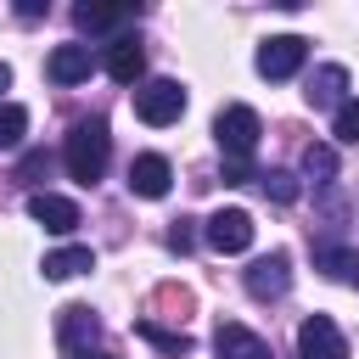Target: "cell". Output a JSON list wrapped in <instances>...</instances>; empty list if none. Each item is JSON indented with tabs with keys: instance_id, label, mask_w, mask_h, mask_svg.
<instances>
[{
	"instance_id": "6da1fadb",
	"label": "cell",
	"mask_w": 359,
	"mask_h": 359,
	"mask_svg": "<svg viewBox=\"0 0 359 359\" xmlns=\"http://www.w3.org/2000/svg\"><path fill=\"white\" fill-rule=\"evenodd\" d=\"M67 174L79 180V185H95L101 174H107V157H112V135H107V123L101 118H79L73 123V135H67Z\"/></svg>"
},
{
	"instance_id": "7a4b0ae2",
	"label": "cell",
	"mask_w": 359,
	"mask_h": 359,
	"mask_svg": "<svg viewBox=\"0 0 359 359\" xmlns=\"http://www.w3.org/2000/svg\"><path fill=\"white\" fill-rule=\"evenodd\" d=\"M213 135H219V151H224V163H247L252 151H258V135H264V123H258V112L252 107H224L219 118H213Z\"/></svg>"
},
{
	"instance_id": "3957f363",
	"label": "cell",
	"mask_w": 359,
	"mask_h": 359,
	"mask_svg": "<svg viewBox=\"0 0 359 359\" xmlns=\"http://www.w3.org/2000/svg\"><path fill=\"white\" fill-rule=\"evenodd\" d=\"M135 112H140V123H151V129L180 123V112H185L180 79H151V84H140V90H135Z\"/></svg>"
},
{
	"instance_id": "277c9868",
	"label": "cell",
	"mask_w": 359,
	"mask_h": 359,
	"mask_svg": "<svg viewBox=\"0 0 359 359\" xmlns=\"http://www.w3.org/2000/svg\"><path fill=\"white\" fill-rule=\"evenodd\" d=\"M202 236H208L213 252H247V247H252V213H247V208H219V213L202 224Z\"/></svg>"
},
{
	"instance_id": "5b68a950",
	"label": "cell",
	"mask_w": 359,
	"mask_h": 359,
	"mask_svg": "<svg viewBox=\"0 0 359 359\" xmlns=\"http://www.w3.org/2000/svg\"><path fill=\"white\" fill-rule=\"evenodd\" d=\"M297 353L303 359H348V337L337 331L331 314H309L297 325Z\"/></svg>"
},
{
	"instance_id": "8992f818",
	"label": "cell",
	"mask_w": 359,
	"mask_h": 359,
	"mask_svg": "<svg viewBox=\"0 0 359 359\" xmlns=\"http://www.w3.org/2000/svg\"><path fill=\"white\" fill-rule=\"evenodd\" d=\"M303 56H309V39H297V34H275V39L258 45V73H264V79H292V73L303 67Z\"/></svg>"
},
{
	"instance_id": "52a82bcc",
	"label": "cell",
	"mask_w": 359,
	"mask_h": 359,
	"mask_svg": "<svg viewBox=\"0 0 359 359\" xmlns=\"http://www.w3.org/2000/svg\"><path fill=\"white\" fill-rule=\"evenodd\" d=\"M28 213H34V224H45L50 236H67V230L84 224V219H79V202H73V196H56V191H34V196H28Z\"/></svg>"
},
{
	"instance_id": "ba28073f",
	"label": "cell",
	"mask_w": 359,
	"mask_h": 359,
	"mask_svg": "<svg viewBox=\"0 0 359 359\" xmlns=\"http://www.w3.org/2000/svg\"><path fill=\"white\" fill-rule=\"evenodd\" d=\"M286 286H292V258L286 252H264V258L247 264V292L252 297H286Z\"/></svg>"
},
{
	"instance_id": "9c48e42d",
	"label": "cell",
	"mask_w": 359,
	"mask_h": 359,
	"mask_svg": "<svg viewBox=\"0 0 359 359\" xmlns=\"http://www.w3.org/2000/svg\"><path fill=\"white\" fill-rule=\"evenodd\" d=\"M168 185H174V168H168V157H157V151H140L135 163H129V191L135 196H168Z\"/></svg>"
},
{
	"instance_id": "30bf717a",
	"label": "cell",
	"mask_w": 359,
	"mask_h": 359,
	"mask_svg": "<svg viewBox=\"0 0 359 359\" xmlns=\"http://www.w3.org/2000/svg\"><path fill=\"white\" fill-rule=\"evenodd\" d=\"M213 348H219V359H275V353H269V342H264L258 331L236 325V320H224V325H219Z\"/></svg>"
},
{
	"instance_id": "8fae6325",
	"label": "cell",
	"mask_w": 359,
	"mask_h": 359,
	"mask_svg": "<svg viewBox=\"0 0 359 359\" xmlns=\"http://www.w3.org/2000/svg\"><path fill=\"white\" fill-rule=\"evenodd\" d=\"M90 45H56L50 56H45V79L50 84H79V79H90Z\"/></svg>"
},
{
	"instance_id": "7c38bea8",
	"label": "cell",
	"mask_w": 359,
	"mask_h": 359,
	"mask_svg": "<svg viewBox=\"0 0 359 359\" xmlns=\"http://www.w3.org/2000/svg\"><path fill=\"white\" fill-rule=\"evenodd\" d=\"M95 331H101V320H95L84 303H67V309H62V320H56V337H62V348H67V353H84V348L95 342Z\"/></svg>"
},
{
	"instance_id": "4fadbf2b",
	"label": "cell",
	"mask_w": 359,
	"mask_h": 359,
	"mask_svg": "<svg viewBox=\"0 0 359 359\" xmlns=\"http://www.w3.org/2000/svg\"><path fill=\"white\" fill-rule=\"evenodd\" d=\"M107 73H112L118 84H135V79L146 73V50H140L135 34H118V39L107 45Z\"/></svg>"
},
{
	"instance_id": "5bb4252c",
	"label": "cell",
	"mask_w": 359,
	"mask_h": 359,
	"mask_svg": "<svg viewBox=\"0 0 359 359\" xmlns=\"http://www.w3.org/2000/svg\"><path fill=\"white\" fill-rule=\"evenodd\" d=\"M314 269H325V275H331V280H342V286H359V252H353V247L314 241Z\"/></svg>"
},
{
	"instance_id": "9a60e30c",
	"label": "cell",
	"mask_w": 359,
	"mask_h": 359,
	"mask_svg": "<svg viewBox=\"0 0 359 359\" xmlns=\"http://www.w3.org/2000/svg\"><path fill=\"white\" fill-rule=\"evenodd\" d=\"M140 11L135 6H73V22L84 34H112V28H129Z\"/></svg>"
},
{
	"instance_id": "2e32d148",
	"label": "cell",
	"mask_w": 359,
	"mask_h": 359,
	"mask_svg": "<svg viewBox=\"0 0 359 359\" xmlns=\"http://www.w3.org/2000/svg\"><path fill=\"white\" fill-rule=\"evenodd\" d=\"M342 90H348V67H337V62H325V67H314V79H309V107H342Z\"/></svg>"
},
{
	"instance_id": "e0dca14e",
	"label": "cell",
	"mask_w": 359,
	"mask_h": 359,
	"mask_svg": "<svg viewBox=\"0 0 359 359\" xmlns=\"http://www.w3.org/2000/svg\"><path fill=\"white\" fill-rule=\"evenodd\" d=\"M45 280H73V275H84V269H95V252L90 247H56V252H45Z\"/></svg>"
},
{
	"instance_id": "ac0fdd59",
	"label": "cell",
	"mask_w": 359,
	"mask_h": 359,
	"mask_svg": "<svg viewBox=\"0 0 359 359\" xmlns=\"http://www.w3.org/2000/svg\"><path fill=\"white\" fill-rule=\"evenodd\" d=\"M303 174H309L314 185H331V180H337V151H331V146H309V151H303Z\"/></svg>"
},
{
	"instance_id": "d6986e66",
	"label": "cell",
	"mask_w": 359,
	"mask_h": 359,
	"mask_svg": "<svg viewBox=\"0 0 359 359\" xmlns=\"http://www.w3.org/2000/svg\"><path fill=\"white\" fill-rule=\"evenodd\" d=\"M135 331H140L151 348H163V353H191V337H185V331H163L157 320H140Z\"/></svg>"
},
{
	"instance_id": "ffe728a7",
	"label": "cell",
	"mask_w": 359,
	"mask_h": 359,
	"mask_svg": "<svg viewBox=\"0 0 359 359\" xmlns=\"http://www.w3.org/2000/svg\"><path fill=\"white\" fill-rule=\"evenodd\" d=\"M22 135H28V107L0 101V146H22Z\"/></svg>"
},
{
	"instance_id": "44dd1931",
	"label": "cell",
	"mask_w": 359,
	"mask_h": 359,
	"mask_svg": "<svg viewBox=\"0 0 359 359\" xmlns=\"http://www.w3.org/2000/svg\"><path fill=\"white\" fill-rule=\"evenodd\" d=\"M258 185H264V196H269V202H297V180H292L286 168H269V174H258Z\"/></svg>"
},
{
	"instance_id": "7402d4cb",
	"label": "cell",
	"mask_w": 359,
	"mask_h": 359,
	"mask_svg": "<svg viewBox=\"0 0 359 359\" xmlns=\"http://www.w3.org/2000/svg\"><path fill=\"white\" fill-rule=\"evenodd\" d=\"M331 129H337L342 146H359V95H348V101L337 107V123H331Z\"/></svg>"
},
{
	"instance_id": "603a6c76",
	"label": "cell",
	"mask_w": 359,
	"mask_h": 359,
	"mask_svg": "<svg viewBox=\"0 0 359 359\" xmlns=\"http://www.w3.org/2000/svg\"><path fill=\"white\" fill-rule=\"evenodd\" d=\"M45 168H50V157H45V151H28V157L17 163V180H28V185H34V180H39Z\"/></svg>"
},
{
	"instance_id": "cb8c5ba5",
	"label": "cell",
	"mask_w": 359,
	"mask_h": 359,
	"mask_svg": "<svg viewBox=\"0 0 359 359\" xmlns=\"http://www.w3.org/2000/svg\"><path fill=\"white\" fill-rule=\"evenodd\" d=\"M191 241H196L191 219H174V230H168V247H174V252H191Z\"/></svg>"
},
{
	"instance_id": "d4e9b609",
	"label": "cell",
	"mask_w": 359,
	"mask_h": 359,
	"mask_svg": "<svg viewBox=\"0 0 359 359\" xmlns=\"http://www.w3.org/2000/svg\"><path fill=\"white\" fill-rule=\"evenodd\" d=\"M6 90H11V67L0 62V95H6Z\"/></svg>"
},
{
	"instance_id": "484cf974",
	"label": "cell",
	"mask_w": 359,
	"mask_h": 359,
	"mask_svg": "<svg viewBox=\"0 0 359 359\" xmlns=\"http://www.w3.org/2000/svg\"><path fill=\"white\" fill-rule=\"evenodd\" d=\"M67 359H118V353H90V348H84V353H67Z\"/></svg>"
}]
</instances>
